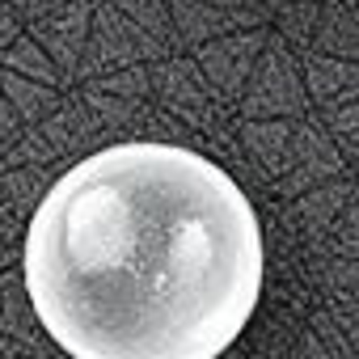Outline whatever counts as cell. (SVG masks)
Segmentation results:
<instances>
[{"instance_id": "6da1fadb", "label": "cell", "mask_w": 359, "mask_h": 359, "mask_svg": "<svg viewBox=\"0 0 359 359\" xmlns=\"http://www.w3.org/2000/svg\"><path fill=\"white\" fill-rule=\"evenodd\" d=\"M26 292L72 359H220L262 296V229L203 152L114 144L39 199Z\"/></svg>"}]
</instances>
